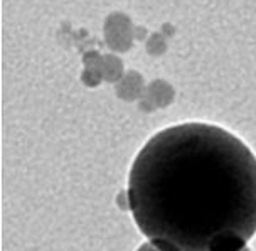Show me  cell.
Returning a JSON list of instances; mask_svg holds the SVG:
<instances>
[{
  "mask_svg": "<svg viewBox=\"0 0 256 251\" xmlns=\"http://www.w3.org/2000/svg\"><path fill=\"white\" fill-rule=\"evenodd\" d=\"M126 199L158 250L243 251L256 234V155L222 126H168L135 155Z\"/></svg>",
  "mask_w": 256,
  "mask_h": 251,
  "instance_id": "obj_1",
  "label": "cell"
},
{
  "mask_svg": "<svg viewBox=\"0 0 256 251\" xmlns=\"http://www.w3.org/2000/svg\"><path fill=\"white\" fill-rule=\"evenodd\" d=\"M136 251H162V250H158L157 246L152 244L150 241H145V243H142L138 248H136Z\"/></svg>",
  "mask_w": 256,
  "mask_h": 251,
  "instance_id": "obj_2",
  "label": "cell"
}]
</instances>
